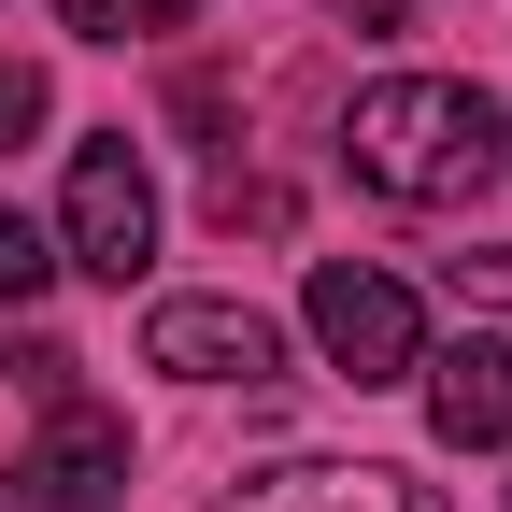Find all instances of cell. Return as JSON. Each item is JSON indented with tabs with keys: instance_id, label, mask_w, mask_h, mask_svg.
I'll return each instance as SVG.
<instances>
[{
	"instance_id": "obj_1",
	"label": "cell",
	"mask_w": 512,
	"mask_h": 512,
	"mask_svg": "<svg viewBox=\"0 0 512 512\" xmlns=\"http://www.w3.org/2000/svg\"><path fill=\"white\" fill-rule=\"evenodd\" d=\"M342 157H356L370 200L456 214V200H484V171H498V100L456 86V72H384V86L342 114Z\"/></svg>"
},
{
	"instance_id": "obj_2",
	"label": "cell",
	"mask_w": 512,
	"mask_h": 512,
	"mask_svg": "<svg viewBox=\"0 0 512 512\" xmlns=\"http://www.w3.org/2000/svg\"><path fill=\"white\" fill-rule=\"evenodd\" d=\"M299 313H313V356H328L342 384H413V356H427L413 285H399V271H370V256H328Z\"/></svg>"
},
{
	"instance_id": "obj_3",
	"label": "cell",
	"mask_w": 512,
	"mask_h": 512,
	"mask_svg": "<svg viewBox=\"0 0 512 512\" xmlns=\"http://www.w3.org/2000/svg\"><path fill=\"white\" fill-rule=\"evenodd\" d=\"M143 256H157V185H143V157H128V128H114V143H72V185H57V271L128 285Z\"/></svg>"
},
{
	"instance_id": "obj_4",
	"label": "cell",
	"mask_w": 512,
	"mask_h": 512,
	"mask_svg": "<svg viewBox=\"0 0 512 512\" xmlns=\"http://www.w3.org/2000/svg\"><path fill=\"white\" fill-rule=\"evenodd\" d=\"M143 370H171V384H271L285 328L256 299H157L143 313Z\"/></svg>"
},
{
	"instance_id": "obj_5",
	"label": "cell",
	"mask_w": 512,
	"mask_h": 512,
	"mask_svg": "<svg viewBox=\"0 0 512 512\" xmlns=\"http://www.w3.org/2000/svg\"><path fill=\"white\" fill-rule=\"evenodd\" d=\"M15 484H29V498H72V512H114V484H128V427H114L100 399L57 384V399H43V441L15 456Z\"/></svg>"
},
{
	"instance_id": "obj_6",
	"label": "cell",
	"mask_w": 512,
	"mask_h": 512,
	"mask_svg": "<svg viewBox=\"0 0 512 512\" xmlns=\"http://www.w3.org/2000/svg\"><path fill=\"white\" fill-rule=\"evenodd\" d=\"M413 370H427V427L456 441V456H498V441H512V342H498V328L441 342V356H413Z\"/></svg>"
},
{
	"instance_id": "obj_7",
	"label": "cell",
	"mask_w": 512,
	"mask_h": 512,
	"mask_svg": "<svg viewBox=\"0 0 512 512\" xmlns=\"http://www.w3.org/2000/svg\"><path fill=\"white\" fill-rule=\"evenodd\" d=\"M214 512H441L413 470H370V456H285V470H256L242 498Z\"/></svg>"
},
{
	"instance_id": "obj_8",
	"label": "cell",
	"mask_w": 512,
	"mask_h": 512,
	"mask_svg": "<svg viewBox=\"0 0 512 512\" xmlns=\"http://www.w3.org/2000/svg\"><path fill=\"white\" fill-rule=\"evenodd\" d=\"M43 285H57V242H43V228H29L15 200H0V313H29Z\"/></svg>"
},
{
	"instance_id": "obj_9",
	"label": "cell",
	"mask_w": 512,
	"mask_h": 512,
	"mask_svg": "<svg viewBox=\"0 0 512 512\" xmlns=\"http://www.w3.org/2000/svg\"><path fill=\"white\" fill-rule=\"evenodd\" d=\"M86 43H157V29H185V0H57Z\"/></svg>"
},
{
	"instance_id": "obj_10",
	"label": "cell",
	"mask_w": 512,
	"mask_h": 512,
	"mask_svg": "<svg viewBox=\"0 0 512 512\" xmlns=\"http://www.w3.org/2000/svg\"><path fill=\"white\" fill-rule=\"evenodd\" d=\"M29 128H43V72H29V57H0V157L29 143Z\"/></svg>"
},
{
	"instance_id": "obj_11",
	"label": "cell",
	"mask_w": 512,
	"mask_h": 512,
	"mask_svg": "<svg viewBox=\"0 0 512 512\" xmlns=\"http://www.w3.org/2000/svg\"><path fill=\"white\" fill-rule=\"evenodd\" d=\"M342 29H356V43H384V29H399V0H342Z\"/></svg>"
}]
</instances>
